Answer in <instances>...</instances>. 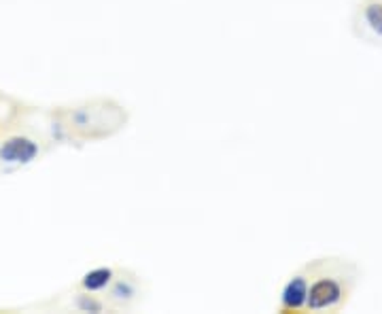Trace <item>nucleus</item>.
Here are the masks:
<instances>
[{
  "label": "nucleus",
  "instance_id": "1",
  "mask_svg": "<svg viewBox=\"0 0 382 314\" xmlns=\"http://www.w3.org/2000/svg\"><path fill=\"white\" fill-rule=\"evenodd\" d=\"M310 268V289H308V304L306 310L312 312H334L344 306L351 287L346 285V274L340 272H314Z\"/></svg>",
  "mask_w": 382,
  "mask_h": 314
},
{
  "label": "nucleus",
  "instance_id": "2",
  "mask_svg": "<svg viewBox=\"0 0 382 314\" xmlns=\"http://www.w3.org/2000/svg\"><path fill=\"white\" fill-rule=\"evenodd\" d=\"M308 289H310V268L291 274L289 281L281 289L279 310L281 312H302V310H306Z\"/></svg>",
  "mask_w": 382,
  "mask_h": 314
},
{
  "label": "nucleus",
  "instance_id": "3",
  "mask_svg": "<svg viewBox=\"0 0 382 314\" xmlns=\"http://www.w3.org/2000/svg\"><path fill=\"white\" fill-rule=\"evenodd\" d=\"M140 281L132 272H117L115 281L106 289V301L111 304V308H130L140 299Z\"/></svg>",
  "mask_w": 382,
  "mask_h": 314
},
{
  "label": "nucleus",
  "instance_id": "4",
  "mask_svg": "<svg viewBox=\"0 0 382 314\" xmlns=\"http://www.w3.org/2000/svg\"><path fill=\"white\" fill-rule=\"evenodd\" d=\"M38 142L28 136H11L0 142V162L7 166H26L38 157Z\"/></svg>",
  "mask_w": 382,
  "mask_h": 314
},
{
  "label": "nucleus",
  "instance_id": "5",
  "mask_svg": "<svg viewBox=\"0 0 382 314\" xmlns=\"http://www.w3.org/2000/svg\"><path fill=\"white\" fill-rule=\"evenodd\" d=\"M117 270L111 266H98L89 272L83 274L81 278V289L89 291V293H106V289L111 287V283L115 281Z\"/></svg>",
  "mask_w": 382,
  "mask_h": 314
},
{
  "label": "nucleus",
  "instance_id": "6",
  "mask_svg": "<svg viewBox=\"0 0 382 314\" xmlns=\"http://www.w3.org/2000/svg\"><path fill=\"white\" fill-rule=\"evenodd\" d=\"M359 15L367 32L376 38H382V0H365Z\"/></svg>",
  "mask_w": 382,
  "mask_h": 314
},
{
  "label": "nucleus",
  "instance_id": "7",
  "mask_svg": "<svg viewBox=\"0 0 382 314\" xmlns=\"http://www.w3.org/2000/svg\"><path fill=\"white\" fill-rule=\"evenodd\" d=\"M75 308L79 312H104V310H111V304L106 301V297H100L98 293H77L75 297Z\"/></svg>",
  "mask_w": 382,
  "mask_h": 314
}]
</instances>
